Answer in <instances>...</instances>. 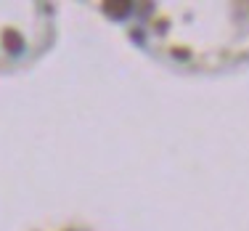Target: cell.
Returning a JSON list of instances; mask_svg holds the SVG:
<instances>
[{
	"label": "cell",
	"instance_id": "cell-1",
	"mask_svg": "<svg viewBox=\"0 0 249 231\" xmlns=\"http://www.w3.org/2000/svg\"><path fill=\"white\" fill-rule=\"evenodd\" d=\"M5 45H8V51L19 53V51H21V40H19V35H16V32H8V35H5Z\"/></svg>",
	"mask_w": 249,
	"mask_h": 231
}]
</instances>
